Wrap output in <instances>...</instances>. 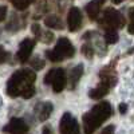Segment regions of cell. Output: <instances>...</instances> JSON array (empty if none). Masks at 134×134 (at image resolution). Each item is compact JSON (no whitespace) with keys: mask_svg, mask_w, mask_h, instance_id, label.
I'll use <instances>...</instances> for the list:
<instances>
[{"mask_svg":"<svg viewBox=\"0 0 134 134\" xmlns=\"http://www.w3.org/2000/svg\"><path fill=\"white\" fill-rule=\"evenodd\" d=\"M36 79V74L31 70H19L7 82V94L11 98L21 95L24 99H30L35 94L34 82Z\"/></svg>","mask_w":134,"mask_h":134,"instance_id":"6da1fadb","label":"cell"},{"mask_svg":"<svg viewBox=\"0 0 134 134\" xmlns=\"http://www.w3.org/2000/svg\"><path fill=\"white\" fill-rule=\"evenodd\" d=\"M111 113H113V109H111V105L109 102H100V103L95 105L82 118L85 134H94V131L106 119L110 118Z\"/></svg>","mask_w":134,"mask_h":134,"instance_id":"7a4b0ae2","label":"cell"},{"mask_svg":"<svg viewBox=\"0 0 134 134\" xmlns=\"http://www.w3.org/2000/svg\"><path fill=\"white\" fill-rule=\"evenodd\" d=\"M75 55V48L72 46V43L67 39V38H60L52 50H47L46 51V57L48 60L58 63L62 62L63 59L67 58H72Z\"/></svg>","mask_w":134,"mask_h":134,"instance_id":"3957f363","label":"cell"},{"mask_svg":"<svg viewBox=\"0 0 134 134\" xmlns=\"http://www.w3.org/2000/svg\"><path fill=\"white\" fill-rule=\"evenodd\" d=\"M99 23H100V26H105L106 30L107 28L117 30V28H121V27L125 26V18L122 16V14L118 12L117 9L106 8L103 15H102V19L99 20Z\"/></svg>","mask_w":134,"mask_h":134,"instance_id":"277c9868","label":"cell"},{"mask_svg":"<svg viewBox=\"0 0 134 134\" xmlns=\"http://www.w3.org/2000/svg\"><path fill=\"white\" fill-rule=\"evenodd\" d=\"M66 72L63 69H52L44 76V83L51 85L55 93H60L66 86Z\"/></svg>","mask_w":134,"mask_h":134,"instance_id":"5b68a950","label":"cell"},{"mask_svg":"<svg viewBox=\"0 0 134 134\" xmlns=\"http://www.w3.org/2000/svg\"><path fill=\"white\" fill-rule=\"evenodd\" d=\"M35 47V40L34 39H30V38H26L24 40H21V43L19 44V50H18V54H16V58L20 63H24L30 59L31 57V52Z\"/></svg>","mask_w":134,"mask_h":134,"instance_id":"8992f818","label":"cell"},{"mask_svg":"<svg viewBox=\"0 0 134 134\" xmlns=\"http://www.w3.org/2000/svg\"><path fill=\"white\" fill-rule=\"evenodd\" d=\"M3 131L8 134H26L28 131V125L21 118H12L4 126Z\"/></svg>","mask_w":134,"mask_h":134,"instance_id":"52a82bcc","label":"cell"},{"mask_svg":"<svg viewBox=\"0 0 134 134\" xmlns=\"http://www.w3.org/2000/svg\"><path fill=\"white\" fill-rule=\"evenodd\" d=\"M67 24H69V30L71 32H76L78 30H81L82 27V14L79 8L72 7L69 11V15H67Z\"/></svg>","mask_w":134,"mask_h":134,"instance_id":"ba28073f","label":"cell"},{"mask_svg":"<svg viewBox=\"0 0 134 134\" xmlns=\"http://www.w3.org/2000/svg\"><path fill=\"white\" fill-rule=\"evenodd\" d=\"M99 76H100V82L107 85L109 87H113L117 83V76H115V71L113 70V66H107L105 69H102L99 72Z\"/></svg>","mask_w":134,"mask_h":134,"instance_id":"9c48e42d","label":"cell"},{"mask_svg":"<svg viewBox=\"0 0 134 134\" xmlns=\"http://www.w3.org/2000/svg\"><path fill=\"white\" fill-rule=\"evenodd\" d=\"M75 124H76V121L72 118V115L70 113H64L60 118V122H59V133L60 134H70V131L72 130Z\"/></svg>","mask_w":134,"mask_h":134,"instance_id":"30bf717a","label":"cell"},{"mask_svg":"<svg viewBox=\"0 0 134 134\" xmlns=\"http://www.w3.org/2000/svg\"><path fill=\"white\" fill-rule=\"evenodd\" d=\"M54 110V106L51 102H43V103H39L36 106V114H38V119L40 122H44L47 121Z\"/></svg>","mask_w":134,"mask_h":134,"instance_id":"8fae6325","label":"cell"},{"mask_svg":"<svg viewBox=\"0 0 134 134\" xmlns=\"http://www.w3.org/2000/svg\"><path fill=\"white\" fill-rule=\"evenodd\" d=\"M83 71H85L83 64H76L71 70V72H70V88H75L76 87L78 82H79V79L83 75Z\"/></svg>","mask_w":134,"mask_h":134,"instance_id":"7c38bea8","label":"cell"},{"mask_svg":"<svg viewBox=\"0 0 134 134\" xmlns=\"http://www.w3.org/2000/svg\"><path fill=\"white\" fill-rule=\"evenodd\" d=\"M110 90V87L105 83L100 82L95 88H91L90 91H88V95H90L91 99H100V98H103Z\"/></svg>","mask_w":134,"mask_h":134,"instance_id":"4fadbf2b","label":"cell"},{"mask_svg":"<svg viewBox=\"0 0 134 134\" xmlns=\"http://www.w3.org/2000/svg\"><path fill=\"white\" fill-rule=\"evenodd\" d=\"M100 5L102 4L98 3L97 0H93V2H90L86 5V12L91 20H97V18L99 15V11H100Z\"/></svg>","mask_w":134,"mask_h":134,"instance_id":"5bb4252c","label":"cell"},{"mask_svg":"<svg viewBox=\"0 0 134 134\" xmlns=\"http://www.w3.org/2000/svg\"><path fill=\"white\" fill-rule=\"evenodd\" d=\"M44 24L52 30H63V21L57 15H50L44 19Z\"/></svg>","mask_w":134,"mask_h":134,"instance_id":"9a60e30c","label":"cell"},{"mask_svg":"<svg viewBox=\"0 0 134 134\" xmlns=\"http://www.w3.org/2000/svg\"><path fill=\"white\" fill-rule=\"evenodd\" d=\"M105 40H106V43H109V44L115 43V42L118 40V32H117L115 30H113V28H107V30L105 31Z\"/></svg>","mask_w":134,"mask_h":134,"instance_id":"2e32d148","label":"cell"},{"mask_svg":"<svg viewBox=\"0 0 134 134\" xmlns=\"http://www.w3.org/2000/svg\"><path fill=\"white\" fill-rule=\"evenodd\" d=\"M82 54L85 55L86 58L91 59L94 57V54H95V50H94V47L91 46L90 43H86V44H83V46H82Z\"/></svg>","mask_w":134,"mask_h":134,"instance_id":"e0dca14e","label":"cell"},{"mask_svg":"<svg viewBox=\"0 0 134 134\" xmlns=\"http://www.w3.org/2000/svg\"><path fill=\"white\" fill-rule=\"evenodd\" d=\"M9 2L15 5V8H18V9H20V11L26 9V8L28 7V4H30L28 0H9Z\"/></svg>","mask_w":134,"mask_h":134,"instance_id":"ac0fdd59","label":"cell"},{"mask_svg":"<svg viewBox=\"0 0 134 134\" xmlns=\"http://www.w3.org/2000/svg\"><path fill=\"white\" fill-rule=\"evenodd\" d=\"M129 19H130V23H129L127 31H129V34L134 35V7L129 11Z\"/></svg>","mask_w":134,"mask_h":134,"instance_id":"d6986e66","label":"cell"},{"mask_svg":"<svg viewBox=\"0 0 134 134\" xmlns=\"http://www.w3.org/2000/svg\"><path fill=\"white\" fill-rule=\"evenodd\" d=\"M31 66H32L35 70H42L43 67H44V62H43L40 58H34L32 62H31Z\"/></svg>","mask_w":134,"mask_h":134,"instance_id":"ffe728a7","label":"cell"},{"mask_svg":"<svg viewBox=\"0 0 134 134\" xmlns=\"http://www.w3.org/2000/svg\"><path fill=\"white\" fill-rule=\"evenodd\" d=\"M42 40L44 42V43H51L52 42V39H54V34L51 32V31H44L43 34H42Z\"/></svg>","mask_w":134,"mask_h":134,"instance_id":"44dd1931","label":"cell"},{"mask_svg":"<svg viewBox=\"0 0 134 134\" xmlns=\"http://www.w3.org/2000/svg\"><path fill=\"white\" fill-rule=\"evenodd\" d=\"M8 58H9V52L5 51L3 46H0V63H4Z\"/></svg>","mask_w":134,"mask_h":134,"instance_id":"7402d4cb","label":"cell"},{"mask_svg":"<svg viewBox=\"0 0 134 134\" xmlns=\"http://www.w3.org/2000/svg\"><path fill=\"white\" fill-rule=\"evenodd\" d=\"M32 32H34V35H35L36 38H40L42 36V34H43V31H42V28H40V26L39 24H32Z\"/></svg>","mask_w":134,"mask_h":134,"instance_id":"603a6c76","label":"cell"},{"mask_svg":"<svg viewBox=\"0 0 134 134\" xmlns=\"http://www.w3.org/2000/svg\"><path fill=\"white\" fill-rule=\"evenodd\" d=\"M99 134H114V126L113 125H109V126H106L102 131H100Z\"/></svg>","mask_w":134,"mask_h":134,"instance_id":"cb8c5ba5","label":"cell"},{"mask_svg":"<svg viewBox=\"0 0 134 134\" xmlns=\"http://www.w3.org/2000/svg\"><path fill=\"white\" fill-rule=\"evenodd\" d=\"M7 16V7L5 5H0V21H3Z\"/></svg>","mask_w":134,"mask_h":134,"instance_id":"d4e9b609","label":"cell"},{"mask_svg":"<svg viewBox=\"0 0 134 134\" xmlns=\"http://www.w3.org/2000/svg\"><path fill=\"white\" fill-rule=\"evenodd\" d=\"M118 109H119V113H121V114H125L126 111H127V105H126V103H121Z\"/></svg>","mask_w":134,"mask_h":134,"instance_id":"484cf974","label":"cell"},{"mask_svg":"<svg viewBox=\"0 0 134 134\" xmlns=\"http://www.w3.org/2000/svg\"><path fill=\"white\" fill-rule=\"evenodd\" d=\"M42 134H54V131H52L51 126H44L42 130Z\"/></svg>","mask_w":134,"mask_h":134,"instance_id":"4316f807","label":"cell"},{"mask_svg":"<svg viewBox=\"0 0 134 134\" xmlns=\"http://www.w3.org/2000/svg\"><path fill=\"white\" fill-rule=\"evenodd\" d=\"M70 134H81V130H79V126H78V124L74 125V127H72V130L70 131Z\"/></svg>","mask_w":134,"mask_h":134,"instance_id":"83f0119b","label":"cell"},{"mask_svg":"<svg viewBox=\"0 0 134 134\" xmlns=\"http://www.w3.org/2000/svg\"><path fill=\"white\" fill-rule=\"evenodd\" d=\"M113 2H114L115 4H119V3H122V2H124V0H113Z\"/></svg>","mask_w":134,"mask_h":134,"instance_id":"f1b7e54d","label":"cell"},{"mask_svg":"<svg viewBox=\"0 0 134 134\" xmlns=\"http://www.w3.org/2000/svg\"><path fill=\"white\" fill-rule=\"evenodd\" d=\"M97 2H98V3H100V4H103V3L106 2V0H97Z\"/></svg>","mask_w":134,"mask_h":134,"instance_id":"f546056e","label":"cell"},{"mask_svg":"<svg viewBox=\"0 0 134 134\" xmlns=\"http://www.w3.org/2000/svg\"><path fill=\"white\" fill-rule=\"evenodd\" d=\"M2 103H3V100H2V98H0V107H2Z\"/></svg>","mask_w":134,"mask_h":134,"instance_id":"4dcf8cb0","label":"cell"},{"mask_svg":"<svg viewBox=\"0 0 134 134\" xmlns=\"http://www.w3.org/2000/svg\"><path fill=\"white\" fill-rule=\"evenodd\" d=\"M28 2H30V3H31V2H34V0H28Z\"/></svg>","mask_w":134,"mask_h":134,"instance_id":"1f68e13d","label":"cell"}]
</instances>
